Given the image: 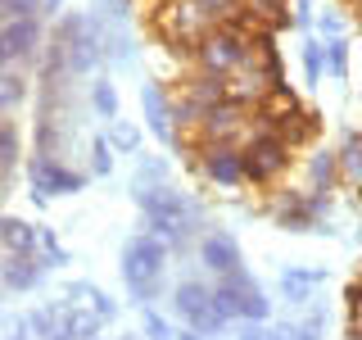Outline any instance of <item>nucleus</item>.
<instances>
[{
  "instance_id": "nucleus-1",
  "label": "nucleus",
  "mask_w": 362,
  "mask_h": 340,
  "mask_svg": "<svg viewBox=\"0 0 362 340\" xmlns=\"http://www.w3.org/2000/svg\"><path fill=\"white\" fill-rule=\"evenodd\" d=\"M154 28H158V37L173 45L177 55H190V60H195L199 41L209 37L218 23H213V14L199 5V0H158Z\"/></svg>"
},
{
  "instance_id": "nucleus-2",
  "label": "nucleus",
  "mask_w": 362,
  "mask_h": 340,
  "mask_svg": "<svg viewBox=\"0 0 362 340\" xmlns=\"http://www.w3.org/2000/svg\"><path fill=\"white\" fill-rule=\"evenodd\" d=\"M254 50H258V41L254 37H245V32H235V28H213L209 37L199 41V50H195V68H204V73H218V77H231L235 68H245L249 60H254Z\"/></svg>"
},
{
  "instance_id": "nucleus-3",
  "label": "nucleus",
  "mask_w": 362,
  "mask_h": 340,
  "mask_svg": "<svg viewBox=\"0 0 362 340\" xmlns=\"http://www.w3.org/2000/svg\"><path fill=\"white\" fill-rule=\"evenodd\" d=\"M168 264V249L154 236H136L122 249V272H127V286L136 290V300H154L158 295V272Z\"/></svg>"
},
{
  "instance_id": "nucleus-4",
  "label": "nucleus",
  "mask_w": 362,
  "mask_h": 340,
  "mask_svg": "<svg viewBox=\"0 0 362 340\" xmlns=\"http://www.w3.org/2000/svg\"><path fill=\"white\" fill-rule=\"evenodd\" d=\"M240 154H245V181H254V186H272V181L290 168L294 145L281 141V136H272V132H254Z\"/></svg>"
},
{
  "instance_id": "nucleus-5",
  "label": "nucleus",
  "mask_w": 362,
  "mask_h": 340,
  "mask_svg": "<svg viewBox=\"0 0 362 340\" xmlns=\"http://www.w3.org/2000/svg\"><path fill=\"white\" fill-rule=\"evenodd\" d=\"M199 173L218 186H235V181H245V154L235 145H209V150H199Z\"/></svg>"
},
{
  "instance_id": "nucleus-6",
  "label": "nucleus",
  "mask_w": 362,
  "mask_h": 340,
  "mask_svg": "<svg viewBox=\"0 0 362 340\" xmlns=\"http://www.w3.org/2000/svg\"><path fill=\"white\" fill-rule=\"evenodd\" d=\"M37 41H41V23L37 18H14V23H5V32H0V55H5L9 68H18L23 60L37 55Z\"/></svg>"
},
{
  "instance_id": "nucleus-7",
  "label": "nucleus",
  "mask_w": 362,
  "mask_h": 340,
  "mask_svg": "<svg viewBox=\"0 0 362 340\" xmlns=\"http://www.w3.org/2000/svg\"><path fill=\"white\" fill-rule=\"evenodd\" d=\"M199 254H204V264H209L213 272H218L222 281H231V277H245V264H240V249H235V241H231V236L213 232L209 241L199 245Z\"/></svg>"
},
{
  "instance_id": "nucleus-8",
  "label": "nucleus",
  "mask_w": 362,
  "mask_h": 340,
  "mask_svg": "<svg viewBox=\"0 0 362 340\" xmlns=\"http://www.w3.org/2000/svg\"><path fill=\"white\" fill-rule=\"evenodd\" d=\"M136 200H141V209H145V218H150V222H177V227L190 222L186 200L173 196V191H163V186H150L145 196H136Z\"/></svg>"
},
{
  "instance_id": "nucleus-9",
  "label": "nucleus",
  "mask_w": 362,
  "mask_h": 340,
  "mask_svg": "<svg viewBox=\"0 0 362 340\" xmlns=\"http://www.w3.org/2000/svg\"><path fill=\"white\" fill-rule=\"evenodd\" d=\"M32 186H37V196H59V191L82 186V173L59 168V159H32Z\"/></svg>"
},
{
  "instance_id": "nucleus-10",
  "label": "nucleus",
  "mask_w": 362,
  "mask_h": 340,
  "mask_svg": "<svg viewBox=\"0 0 362 340\" xmlns=\"http://www.w3.org/2000/svg\"><path fill=\"white\" fill-rule=\"evenodd\" d=\"M45 264L37 254H5V286L9 290H32L41 281Z\"/></svg>"
},
{
  "instance_id": "nucleus-11",
  "label": "nucleus",
  "mask_w": 362,
  "mask_h": 340,
  "mask_svg": "<svg viewBox=\"0 0 362 340\" xmlns=\"http://www.w3.org/2000/svg\"><path fill=\"white\" fill-rule=\"evenodd\" d=\"M249 277H231V281H218V290H213V309H218L222 317H240L245 300H249Z\"/></svg>"
},
{
  "instance_id": "nucleus-12",
  "label": "nucleus",
  "mask_w": 362,
  "mask_h": 340,
  "mask_svg": "<svg viewBox=\"0 0 362 340\" xmlns=\"http://www.w3.org/2000/svg\"><path fill=\"white\" fill-rule=\"evenodd\" d=\"M141 105H145V118H150V132L154 136H163V141H173V113H168V100H163V91L158 86H145L141 91Z\"/></svg>"
},
{
  "instance_id": "nucleus-13",
  "label": "nucleus",
  "mask_w": 362,
  "mask_h": 340,
  "mask_svg": "<svg viewBox=\"0 0 362 340\" xmlns=\"http://www.w3.org/2000/svg\"><path fill=\"white\" fill-rule=\"evenodd\" d=\"M37 227H28L23 218H5L0 227V241H5V254H37Z\"/></svg>"
},
{
  "instance_id": "nucleus-14",
  "label": "nucleus",
  "mask_w": 362,
  "mask_h": 340,
  "mask_svg": "<svg viewBox=\"0 0 362 340\" xmlns=\"http://www.w3.org/2000/svg\"><path fill=\"white\" fill-rule=\"evenodd\" d=\"M177 309H181V317H186V322H195L199 313L213 309V290L199 286V281H186V286H177Z\"/></svg>"
},
{
  "instance_id": "nucleus-15",
  "label": "nucleus",
  "mask_w": 362,
  "mask_h": 340,
  "mask_svg": "<svg viewBox=\"0 0 362 340\" xmlns=\"http://www.w3.org/2000/svg\"><path fill=\"white\" fill-rule=\"evenodd\" d=\"M245 5L254 9L258 18H263V28H267V32H276V28H286V23H290L286 0H245Z\"/></svg>"
},
{
  "instance_id": "nucleus-16",
  "label": "nucleus",
  "mask_w": 362,
  "mask_h": 340,
  "mask_svg": "<svg viewBox=\"0 0 362 340\" xmlns=\"http://www.w3.org/2000/svg\"><path fill=\"white\" fill-rule=\"evenodd\" d=\"M64 332L73 340H90L100 332V313H82V309H68L64 313Z\"/></svg>"
},
{
  "instance_id": "nucleus-17",
  "label": "nucleus",
  "mask_w": 362,
  "mask_h": 340,
  "mask_svg": "<svg viewBox=\"0 0 362 340\" xmlns=\"http://www.w3.org/2000/svg\"><path fill=\"white\" fill-rule=\"evenodd\" d=\"M317 281H322V272H286V277H281V290H286L290 300H303Z\"/></svg>"
},
{
  "instance_id": "nucleus-18",
  "label": "nucleus",
  "mask_w": 362,
  "mask_h": 340,
  "mask_svg": "<svg viewBox=\"0 0 362 340\" xmlns=\"http://www.w3.org/2000/svg\"><path fill=\"white\" fill-rule=\"evenodd\" d=\"M339 168L349 177H362V136H349L344 141V154H339Z\"/></svg>"
},
{
  "instance_id": "nucleus-19",
  "label": "nucleus",
  "mask_w": 362,
  "mask_h": 340,
  "mask_svg": "<svg viewBox=\"0 0 362 340\" xmlns=\"http://www.w3.org/2000/svg\"><path fill=\"white\" fill-rule=\"evenodd\" d=\"M339 173V154H317V164H313V186H331Z\"/></svg>"
},
{
  "instance_id": "nucleus-20",
  "label": "nucleus",
  "mask_w": 362,
  "mask_h": 340,
  "mask_svg": "<svg viewBox=\"0 0 362 340\" xmlns=\"http://www.w3.org/2000/svg\"><path fill=\"white\" fill-rule=\"evenodd\" d=\"M73 300H90V309H95L100 317H113V300H109V295H100L95 286H73Z\"/></svg>"
},
{
  "instance_id": "nucleus-21",
  "label": "nucleus",
  "mask_w": 362,
  "mask_h": 340,
  "mask_svg": "<svg viewBox=\"0 0 362 340\" xmlns=\"http://www.w3.org/2000/svg\"><path fill=\"white\" fill-rule=\"evenodd\" d=\"M109 141L118 145V150H136V141H141V132H136L132 123H109Z\"/></svg>"
},
{
  "instance_id": "nucleus-22",
  "label": "nucleus",
  "mask_w": 362,
  "mask_h": 340,
  "mask_svg": "<svg viewBox=\"0 0 362 340\" xmlns=\"http://www.w3.org/2000/svg\"><path fill=\"white\" fill-rule=\"evenodd\" d=\"M0 86H5V91H0L5 109H14L18 100H23V91H28V86H23V77H18V68H9V73H5V82H0Z\"/></svg>"
},
{
  "instance_id": "nucleus-23",
  "label": "nucleus",
  "mask_w": 362,
  "mask_h": 340,
  "mask_svg": "<svg viewBox=\"0 0 362 340\" xmlns=\"http://www.w3.org/2000/svg\"><path fill=\"white\" fill-rule=\"evenodd\" d=\"M267 309H272V304L263 300V290H249V300H245L240 317H245V322H263V317H267Z\"/></svg>"
},
{
  "instance_id": "nucleus-24",
  "label": "nucleus",
  "mask_w": 362,
  "mask_h": 340,
  "mask_svg": "<svg viewBox=\"0 0 362 340\" xmlns=\"http://www.w3.org/2000/svg\"><path fill=\"white\" fill-rule=\"evenodd\" d=\"M90 105H95L100 113H109V118H113V113H118V96H113V86H109V82H100L95 91H90Z\"/></svg>"
},
{
  "instance_id": "nucleus-25",
  "label": "nucleus",
  "mask_w": 362,
  "mask_h": 340,
  "mask_svg": "<svg viewBox=\"0 0 362 340\" xmlns=\"http://www.w3.org/2000/svg\"><path fill=\"white\" fill-rule=\"evenodd\" d=\"M326 55H331V73H335V77H344V73H349V45L335 37L331 45H326Z\"/></svg>"
},
{
  "instance_id": "nucleus-26",
  "label": "nucleus",
  "mask_w": 362,
  "mask_h": 340,
  "mask_svg": "<svg viewBox=\"0 0 362 340\" xmlns=\"http://www.w3.org/2000/svg\"><path fill=\"white\" fill-rule=\"evenodd\" d=\"M37 5H41V0H5V23L32 18V14H37Z\"/></svg>"
},
{
  "instance_id": "nucleus-27",
  "label": "nucleus",
  "mask_w": 362,
  "mask_h": 340,
  "mask_svg": "<svg viewBox=\"0 0 362 340\" xmlns=\"http://www.w3.org/2000/svg\"><path fill=\"white\" fill-rule=\"evenodd\" d=\"M14 164H18V128L5 123V168L9 173H14Z\"/></svg>"
},
{
  "instance_id": "nucleus-28",
  "label": "nucleus",
  "mask_w": 362,
  "mask_h": 340,
  "mask_svg": "<svg viewBox=\"0 0 362 340\" xmlns=\"http://www.w3.org/2000/svg\"><path fill=\"white\" fill-rule=\"evenodd\" d=\"M141 317H145V332H150L154 340H173V332H168V322H163V317H158L154 309H145Z\"/></svg>"
},
{
  "instance_id": "nucleus-29",
  "label": "nucleus",
  "mask_w": 362,
  "mask_h": 340,
  "mask_svg": "<svg viewBox=\"0 0 362 340\" xmlns=\"http://www.w3.org/2000/svg\"><path fill=\"white\" fill-rule=\"evenodd\" d=\"M240 340H281L276 332H267V327H258V322H249L245 332H240Z\"/></svg>"
},
{
  "instance_id": "nucleus-30",
  "label": "nucleus",
  "mask_w": 362,
  "mask_h": 340,
  "mask_svg": "<svg viewBox=\"0 0 362 340\" xmlns=\"http://www.w3.org/2000/svg\"><path fill=\"white\" fill-rule=\"evenodd\" d=\"M158 177H163V164H141V173H136L141 186H145V181H158Z\"/></svg>"
},
{
  "instance_id": "nucleus-31",
  "label": "nucleus",
  "mask_w": 362,
  "mask_h": 340,
  "mask_svg": "<svg viewBox=\"0 0 362 340\" xmlns=\"http://www.w3.org/2000/svg\"><path fill=\"white\" fill-rule=\"evenodd\" d=\"M109 164H113V159H109V145L95 141V173H109Z\"/></svg>"
},
{
  "instance_id": "nucleus-32",
  "label": "nucleus",
  "mask_w": 362,
  "mask_h": 340,
  "mask_svg": "<svg viewBox=\"0 0 362 340\" xmlns=\"http://www.w3.org/2000/svg\"><path fill=\"white\" fill-rule=\"evenodd\" d=\"M303 64H308V77H317V73H322V50H317V45H313V50L303 55Z\"/></svg>"
},
{
  "instance_id": "nucleus-33",
  "label": "nucleus",
  "mask_w": 362,
  "mask_h": 340,
  "mask_svg": "<svg viewBox=\"0 0 362 340\" xmlns=\"http://www.w3.org/2000/svg\"><path fill=\"white\" fill-rule=\"evenodd\" d=\"M181 340H199V332H186V336H181Z\"/></svg>"
},
{
  "instance_id": "nucleus-34",
  "label": "nucleus",
  "mask_w": 362,
  "mask_h": 340,
  "mask_svg": "<svg viewBox=\"0 0 362 340\" xmlns=\"http://www.w3.org/2000/svg\"><path fill=\"white\" fill-rule=\"evenodd\" d=\"M50 340H73V336H68V332H59V336H50Z\"/></svg>"
},
{
  "instance_id": "nucleus-35",
  "label": "nucleus",
  "mask_w": 362,
  "mask_h": 340,
  "mask_svg": "<svg viewBox=\"0 0 362 340\" xmlns=\"http://www.w3.org/2000/svg\"><path fill=\"white\" fill-rule=\"evenodd\" d=\"M9 340H28V336H9Z\"/></svg>"
},
{
  "instance_id": "nucleus-36",
  "label": "nucleus",
  "mask_w": 362,
  "mask_h": 340,
  "mask_svg": "<svg viewBox=\"0 0 362 340\" xmlns=\"http://www.w3.org/2000/svg\"><path fill=\"white\" fill-rule=\"evenodd\" d=\"M50 5H59V0H50Z\"/></svg>"
},
{
  "instance_id": "nucleus-37",
  "label": "nucleus",
  "mask_w": 362,
  "mask_h": 340,
  "mask_svg": "<svg viewBox=\"0 0 362 340\" xmlns=\"http://www.w3.org/2000/svg\"><path fill=\"white\" fill-rule=\"evenodd\" d=\"M358 236H362V232H358Z\"/></svg>"
}]
</instances>
